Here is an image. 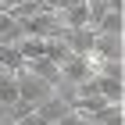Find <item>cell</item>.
<instances>
[{"instance_id":"cell-5","label":"cell","mask_w":125,"mask_h":125,"mask_svg":"<svg viewBox=\"0 0 125 125\" xmlns=\"http://www.w3.org/2000/svg\"><path fill=\"white\" fill-rule=\"evenodd\" d=\"M18 107V82L11 72H0V111H14Z\"/></svg>"},{"instance_id":"cell-4","label":"cell","mask_w":125,"mask_h":125,"mask_svg":"<svg viewBox=\"0 0 125 125\" xmlns=\"http://www.w3.org/2000/svg\"><path fill=\"white\" fill-rule=\"evenodd\" d=\"M68 111H72V107H68V100H64V96H57V93H50L47 100H43V104L36 107V115L43 118V122H47V125H54V122H61V118H64Z\"/></svg>"},{"instance_id":"cell-9","label":"cell","mask_w":125,"mask_h":125,"mask_svg":"<svg viewBox=\"0 0 125 125\" xmlns=\"http://www.w3.org/2000/svg\"><path fill=\"white\" fill-rule=\"evenodd\" d=\"M54 125H86V118H79L75 111H68V115L61 118V122H54Z\"/></svg>"},{"instance_id":"cell-11","label":"cell","mask_w":125,"mask_h":125,"mask_svg":"<svg viewBox=\"0 0 125 125\" xmlns=\"http://www.w3.org/2000/svg\"><path fill=\"white\" fill-rule=\"evenodd\" d=\"M7 125H11V122H7Z\"/></svg>"},{"instance_id":"cell-2","label":"cell","mask_w":125,"mask_h":125,"mask_svg":"<svg viewBox=\"0 0 125 125\" xmlns=\"http://www.w3.org/2000/svg\"><path fill=\"white\" fill-rule=\"evenodd\" d=\"M89 79H93V64H89V57H75V54H68V57L61 61V86L82 89Z\"/></svg>"},{"instance_id":"cell-1","label":"cell","mask_w":125,"mask_h":125,"mask_svg":"<svg viewBox=\"0 0 125 125\" xmlns=\"http://www.w3.org/2000/svg\"><path fill=\"white\" fill-rule=\"evenodd\" d=\"M14 82H18V111L25 115V111H36L43 100H47L54 89L43 82V79H36V75H29L25 68H21L18 75H14Z\"/></svg>"},{"instance_id":"cell-10","label":"cell","mask_w":125,"mask_h":125,"mask_svg":"<svg viewBox=\"0 0 125 125\" xmlns=\"http://www.w3.org/2000/svg\"><path fill=\"white\" fill-rule=\"evenodd\" d=\"M86 125H89V122H86Z\"/></svg>"},{"instance_id":"cell-8","label":"cell","mask_w":125,"mask_h":125,"mask_svg":"<svg viewBox=\"0 0 125 125\" xmlns=\"http://www.w3.org/2000/svg\"><path fill=\"white\" fill-rule=\"evenodd\" d=\"M11 125H47V122H43V118H39L36 111H25V115H18Z\"/></svg>"},{"instance_id":"cell-7","label":"cell","mask_w":125,"mask_h":125,"mask_svg":"<svg viewBox=\"0 0 125 125\" xmlns=\"http://www.w3.org/2000/svg\"><path fill=\"white\" fill-rule=\"evenodd\" d=\"M89 125H125V115H122V107H104L100 115L89 118Z\"/></svg>"},{"instance_id":"cell-3","label":"cell","mask_w":125,"mask_h":125,"mask_svg":"<svg viewBox=\"0 0 125 125\" xmlns=\"http://www.w3.org/2000/svg\"><path fill=\"white\" fill-rule=\"evenodd\" d=\"M57 39H61V47H64L68 54H75V57H89L96 32H93V29H61Z\"/></svg>"},{"instance_id":"cell-6","label":"cell","mask_w":125,"mask_h":125,"mask_svg":"<svg viewBox=\"0 0 125 125\" xmlns=\"http://www.w3.org/2000/svg\"><path fill=\"white\" fill-rule=\"evenodd\" d=\"M122 25H125L122 14H118V11H107L104 18L93 25V32H96V36H122Z\"/></svg>"}]
</instances>
